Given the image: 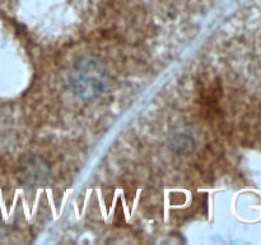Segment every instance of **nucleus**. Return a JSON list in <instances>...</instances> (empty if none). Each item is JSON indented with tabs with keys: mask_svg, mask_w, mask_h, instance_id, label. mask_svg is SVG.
Returning <instances> with one entry per match:
<instances>
[{
	"mask_svg": "<svg viewBox=\"0 0 261 245\" xmlns=\"http://www.w3.org/2000/svg\"><path fill=\"white\" fill-rule=\"evenodd\" d=\"M107 79L106 68L93 58L76 61L68 76L71 92L83 101H91L101 96L107 87Z\"/></svg>",
	"mask_w": 261,
	"mask_h": 245,
	"instance_id": "1",
	"label": "nucleus"
},
{
	"mask_svg": "<svg viewBox=\"0 0 261 245\" xmlns=\"http://www.w3.org/2000/svg\"><path fill=\"white\" fill-rule=\"evenodd\" d=\"M19 175L24 185H45L50 179V166L43 158L33 156L27 158V161L20 166Z\"/></svg>",
	"mask_w": 261,
	"mask_h": 245,
	"instance_id": "2",
	"label": "nucleus"
}]
</instances>
